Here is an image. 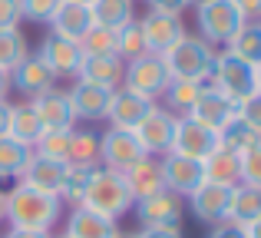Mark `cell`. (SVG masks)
<instances>
[{
    "label": "cell",
    "mask_w": 261,
    "mask_h": 238,
    "mask_svg": "<svg viewBox=\"0 0 261 238\" xmlns=\"http://www.w3.org/2000/svg\"><path fill=\"white\" fill-rule=\"evenodd\" d=\"M195 23L205 43L218 46V43H228L242 30L245 17L238 13V7L231 0H205V4H195Z\"/></svg>",
    "instance_id": "277c9868"
},
{
    "label": "cell",
    "mask_w": 261,
    "mask_h": 238,
    "mask_svg": "<svg viewBox=\"0 0 261 238\" xmlns=\"http://www.w3.org/2000/svg\"><path fill=\"white\" fill-rule=\"evenodd\" d=\"M133 208L139 215L142 228H182V199L169 189L136 202Z\"/></svg>",
    "instance_id": "8fae6325"
},
{
    "label": "cell",
    "mask_w": 261,
    "mask_h": 238,
    "mask_svg": "<svg viewBox=\"0 0 261 238\" xmlns=\"http://www.w3.org/2000/svg\"><path fill=\"white\" fill-rule=\"evenodd\" d=\"M7 122H10V103L0 99V136H7Z\"/></svg>",
    "instance_id": "c3c4849f"
},
{
    "label": "cell",
    "mask_w": 261,
    "mask_h": 238,
    "mask_svg": "<svg viewBox=\"0 0 261 238\" xmlns=\"http://www.w3.org/2000/svg\"><path fill=\"white\" fill-rule=\"evenodd\" d=\"M7 136L17 142H23V146L33 149V142L43 136V122L40 116L33 113L30 103H20V106H10V122H7Z\"/></svg>",
    "instance_id": "83f0119b"
},
{
    "label": "cell",
    "mask_w": 261,
    "mask_h": 238,
    "mask_svg": "<svg viewBox=\"0 0 261 238\" xmlns=\"http://www.w3.org/2000/svg\"><path fill=\"white\" fill-rule=\"evenodd\" d=\"M149 10H159V13H172V17H182V10H189L195 0H146Z\"/></svg>",
    "instance_id": "7bdbcfd3"
},
{
    "label": "cell",
    "mask_w": 261,
    "mask_h": 238,
    "mask_svg": "<svg viewBox=\"0 0 261 238\" xmlns=\"http://www.w3.org/2000/svg\"><path fill=\"white\" fill-rule=\"evenodd\" d=\"M116 53H119V60L122 63H129V60H139V57H146V37H142V27H139V20H129V23H122V27H116Z\"/></svg>",
    "instance_id": "4dcf8cb0"
},
{
    "label": "cell",
    "mask_w": 261,
    "mask_h": 238,
    "mask_svg": "<svg viewBox=\"0 0 261 238\" xmlns=\"http://www.w3.org/2000/svg\"><path fill=\"white\" fill-rule=\"evenodd\" d=\"M7 93H10V73L0 70V99H7Z\"/></svg>",
    "instance_id": "681fc988"
},
{
    "label": "cell",
    "mask_w": 261,
    "mask_h": 238,
    "mask_svg": "<svg viewBox=\"0 0 261 238\" xmlns=\"http://www.w3.org/2000/svg\"><path fill=\"white\" fill-rule=\"evenodd\" d=\"M53 238H66V235H53Z\"/></svg>",
    "instance_id": "11a10c76"
},
{
    "label": "cell",
    "mask_w": 261,
    "mask_h": 238,
    "mask_svg": "<svg viewBox=\"0 0 261 238\" xmlns=\"http://www.w3.org/2000/svg\"><path fill=\"white\" fill-rule=\"evenodd\" d=\"M109 96H113V90H102V86H93V83L76 80V83H73V90H70V103H73L76 119H89V122L106 119Z\"/></svg>",
    "instance_id": "cb8c5ba5"
},
{
    "label": "cell",
    "mask_w": 261,
    "mask_h": 238,
    "mask_svg": "<svg viewBox=\"0 0 261 238\" xmlns=\"http://www.w3.org/2000/svg\"><path fill=\"white\" fill-rule=\"evenodd\" d=\"M261 219V189H251V186H235L231 189V202H228V215L225 222L238 228H248L251 222Z\"/></svg>",
    "instance_id": "d4e9b609"
},
{
    "label": "cell",
    "mask_w": 261,
    "mask_h": 238,
    "mask_svg": "<svg viewBox=\"0 0 261 238\" xmlns=\"http://www.w3.org/2000/svg\"><path fill=\"white\" fill-rule=\"evenodd\" d=\"M57 7H60V0H20L23 20H33V23H46Z\"/></svg>",
    "instance_id": "ab89813d"
},
{
    "label": "cell",
    "mask_w": 261,
    "mask_h": 238,
    "mask_svg": "<svg viewBox=\"0 0 261 238\" xmlns=\"http://www.w3.org/2000/svg\"><path fill=\"white\" fill-rule=\"evenodd\" d=\"M63 179H66V162H57V159H40L33 155L30 166L23 169L20 182L30 189H40L46 195H60L63 192Z\"/></svg>",
    "instance_id": "603a6c76"
},
{
    "label": "cell",
    "mask_w": 261,
    "mask_h": 238,
    "mask_svg": "<svg viewBox=\"0 0 261 238\" xmlns=\"http://www.w3.org/2000/svg\"><path fill=\"white\" fill-rule=\"evenodd\" d=\"M218 149V133L208 126H202L192 116H178L175 119V136H172V149L169 152L175 155H189V159L202 162L205 155H212Z\"/></svg>",
    "instance_id": "ba28073f"
},
{
    "label": "cell",
    "mask_w": 261,
    "mask_h": 238,
    "mask_svg": "<svg viewBox=\"0 0 261 238\" xmlns=\"http://www.w3.org/2000/svg\"><path fill=\"white\" fill-rule=\"evenodd\" d=\"M155 103H149V99L136 96L133 90H126V86H119V90H113V96H109V110H106V119L113 129H136L142 122L149 110H152Z\"/></svg>",
    "instance_id": "2e32d148"
},
{
    "label": "cell",
    "mask_w": 261,
    "mask_h": 238,
    "mask_svg": "<svg viewBox=\"0 0 261 238\" xmlns=\"http://www.w3.org/2000/svg\"><path fill=\"white\" fill-rule=\"evenodd\" d=\"M208 238H248V235H245V228L231 225V222H218V225H212Z\"/></svg>",
    "instance_id": "ee69618b"
},
{
    "label": "cell",
    "mask_w": 261,
    "mask_h": 238,
    "mask_svg": "<svg viewBox=\"0 0 261 238\" xmlns=\"http://www.w3.org/2000/svg\"><path fill=\"white\" fill-rule=\"evenodd\" d=\"M70 139H73V129H43V136L33 142V155L66 162L70 159Z\"/></svg>",
    "instance_id": "1f68e13d"
},
{
    "label": "cell",
    "mask_w": 261,
    "mask_h": 238,
    "mask_svg": "<svg viewBox=\"0 0 261 238\" xmlns=\"http://www.w3.org/2000/svg\"><path fill=\"white\" fill-rule=\"evenodd\" d=\"M245 235H248V238H261V219H258V222H251V225L245 228Z\"/></svg>",
    "instance_id": "f907efd6"
},
{
    "label": "cell",
    "mask_w": 261,
    "mask_h": 238,
    "mask_svg": "<svg viewBox=\"0 0 261 238\" xmlns=\"http://www.w3.org/2000/svg\"><path fill=\"white\" fill-rule=\"evenodd\" d=\"M76 4H86V7H89V4H93V0H76Z\"/></svg>",
    "instance_id": "db71d44e"
},
{
    "label": "cell",
    "mask_w": 261,
    "mask_h": 238,
    "mask_svg": "<svg viewBox=\"0 0 261 238\" xmlns=\"http://www.w3.org/2000/svg\"><path fill=\"white\" fill-rule=\"evenodd\" d=\"M228 202H231V189L228 186H215V182H205L202 189L189 195V208L198 222L205 225H218L228 215Z\"/></svg>",
    "instance_id": "9a60e30c"
},
{
    "label": "cell",
    "mask_w": 261,
    "mask_h": 238,
    "mask_svg": "<svg viewBox=\"0 0 261 238\" xmlns=\"http://www.w3.org/2000/svg\"><path fill=\"white\" fill-rule=\"evenodd\" d=\"M208 80H212V86H215L222 96H228L235 106L258 90V86H255V66L242 63V60L231 57V53H218Z\"/></svg>",
    "instance_id": "8992f818"
},
{
    "label": "cell",
    "mask_w": 261,
    "mask_h": 238,
    "mask_svg": "<svg viewBox=\"0 0 261 238\" xmlns=\"http://www.w3.org/2000/svg\"><path fill=\"white\" fill-rule=\"evenodd\" d=\"M119 175H122V182H126L133 202H142V199H149V195H155V192L166 189V182H162V166H159L155 155L139 159L136 166H129L126 172H119Z\"/></svg>",
    "instance_id": "ac0fdd59"
},
{
    "label": "cell",
    "mask_w": 261,
    "mask_h": 238,
    "mask_svg": "<svg viewBox=\"0 0 261 238\" xmlns=\"http://www.w3.org/2000/svg\"><path fill=\"white\" fill-rule=\"evenodd\" d=\"M225 46H228L225 53L238 57L242 63H248V66H261V20H245L242 30H238Z\"/></svg>",
    "instance_id": "484cf974"
},
{
    "label": "cell",
    "mask_w": 261,
    "mask_h": 238,
    "mask_svg": "<svg viewBox=\"0 0 261 238\" xmlns=\"http://www.w3.org/2000/svg\"><path fill=\"white\" fill-rule=\"evenodd\" d=\"M218 50L212 43H205L202 37H189L185 33L175 46H169L162 53V63H166L169 76L172 80H192V83H205L212 76V66H215Z\"/></svg>",
    "instance_id": "7a4b0ae2"
},
{
    "label": "cell",
    "mask_w": 261,
    "mask_h": 238,
    "mask_svg": "<svg viewBox=\"0 0 261 238\" xmlns=\"http://www.w3.org/2000/svg\"><path fill=\"white\" fill-rule=\"evenodd\" d=\"M189 116H192V119H198L202 126H208V129H215V133H218L225 122L235 116V103H231L228 96H222L215 86L205 83V86H202V93H198V99H195V106L189 110Z\"/></svg>",
    "instance_id": "d6986e66"
},
{
    "label": "cell",
    "mask_w": 261,
    "mask_h": 238,
    "mask_svg": "<svg viewBox=\"0 0 261 238\" xmlns=\"http://www.w3.org/2000/svg\"><path fill=\"white\" fill-rule=\"evenodd\" d=\"M33 149L23 142L10 139V136H0V179H20L23 169L30 166Z\"/></svg>",
    "instance_id": "f1b7e54d"
},
{
    "label": "cell",
    "mask_w": 261,
    "mask_h": 238,
    "mask_svg": "<svg viewBox=\"0 0 261 238\" xmlns=\"http://www.w3.org/2000/svg\"><path fill=\"white\" fill-rule=\"evenodd\" d=\"M122 73H126V63L119 57H83L80 70H76V80L102 86V90H119Z\"/></svg>",
    "instance_id": "7402d4cb"
},
{
    "label": "cell",
    "mask_w": 261,
    "mask_h": 238,
    "mask_svg": "<svg viewBox=\"0 0 261 238\" xmlns=\"http://www.w3.org/2000/svg\"><path fill=\"white\" fill-rule=\"evenodd\" d=\"M238 186L261 189V139L238 152Z\"/></svg>",
    "instance_id": "74e56055"
},
{
    "label": "cell",
    "mask_w": 261,
    "mask_h": 238,
    "mask_svg": "<svg viewBox=\"0 0 261 238\" xmlns=\"http://www.w3.org/2000/svg\"><path fill=\"white\" fill-rule=\"evenodd\" d=\"M4 238H53L50 232H30V228H10Z\"/></svg>",
    "instance_id": "7dc6e473"
},
{
    "label": "cell",
    "mask_w": 261,
    "mask_h": 238,
    "mask_svg": "<svg viewBox=\"0 0 261 238\" xmlns=\"http://www.w3.org/2000/svg\"><path fill=\"white\" fill-rule=\"evenodd\" d=\"M66 166H99V136L89 129H73Z\"/></svg>",
    "instance_id": "d6a6232c"
},
{
    "label": "cell",
    "mask_w": 261,
    "mask_h": 238,
    "mask_svg": "<svg viewBox=\"0 0 261 238\" xmlns=\"http://www.w3.org/2000/svg\"><path fill=\"white\" fill-rule=\"evenodd\" d=\"M80 205L89 208V212L106 215V219H119L136 202H133V195H129V189H126V182H122L119 172L96 166L93 175H89V182H86V192H83V202H80Z\"/></svg>",
    "instance_id": "3957f363"
},
{
    "label": "cell",
    "mask_w": 261,
    "mask_h": 238,
    "mask_svg": "<svg viewBox=\"0 0 261 238\" xmlns=\"http://www.w3.org/2000/svg\"><path fill=\"white\" fill-rule=\"evenodd\" d=\"M205 83H192V80H172L166 90V103L169 113H178V116H189V110L195 106L198 93H202Z\"/></svg>",
    "instance_id": "836d02e7"
},
{
    "label": "cell",
    "mask_w": 261,
    "mask_h": 238,
    "mask_svg": "<svg viewBox=\"0 0 261 238\" xmlns=\"http://www.w3.org/2000/svg\"><path fill=\"white\" fill-rule=\"evenodd\" d=\"M169 83H172V76H169V70H166L159 53H146V57H139V60H129L126 73H122V86L133 90L136 96L149 99V103L166 96Z\"/></svg>",
    "instance_id": "5b68a950"
},
{
    "label": "cell",
    "mask_w": 261,
    "mask_h": 238,
    "mask_svg": "<svg viewBox=\"0 0 261 238\" xmlns=\"http://www.w3.org/2000/svg\"><path fill=\"white\" fill-rule=\"evenodd\" d=\"M30 53L27 46V37L20 33V27H10V30H0V70L10 73L20 60Z\"/></svg>",
    "instance_id": "8d00e7d4"
},
{
    "label": "cell",
    "mask_w": 261,
    "mask_h": 238,
    "mask_svg": "<svg viewBox=\"0 0 261 238\" xmlns=\"http://www.w3.org/2000/svg\"><path fill=\"white\" fill-rule=\"evenodd\" d=\"M258 139H261V136H258L251 126H245V122L238 119V113H235L228 122H225L222 129H218V146L231 149V152H242V149H248L251 142H258Z\"/></svg>",
    "instance_id": "e575fe53"
},
{
    "label": "cell",
    "mask_w": 261,
    "mask_h": 238,
    "mask_svg": "<svg viewBox=\"0 0 261 238\" xmlns=\"http://www.w3.org/2000/svg\"><path fill=\"white\" fill-rule=\"evenodd\" d=\"M245 20H261V0H231Z\"/></svg>",
    "instance_id": "f6af8a7d"
},
{
    "label": "cell",
    "mask_w": 261,
    "mask_h": 238,
    "mask_svg": "<svg viewBox=\"0 0 261 238\" xmlns=\"http://www.w3.org/2000/svg\"><path fill=\"white\" fill-rule=\"evenodd\" d=\"M53 83H57V76H53V70L43 63L40 53H27L10 70V86H17V90L30 99L40 96V93H46V90H53Z\"/></svg>",
    "instance_id": "4fadbf2b"
},
{
    "label": "cell",
    "mask_w": 261,
    "mask_h": 238,
    "mask_svg": "<svg viewBox=\"0 0 261 238\" xmlns=\"http://www.w3.org/2000/svg\"><path fill=\"white\" fill-rule=\"evenodd\" d=\"M96 166H66V179H63V192H60V202H70V205H80L86 192V182L93 175Z\"/></svg>",
    "instance_id": "f35d334b"
},
{
    "label": "cell",
    "mask_w": 261,
    "mask_h": 238,
    "mask_svg": "<svg viewBox=\"0 0 261 238\" xmlns=\"http://www.w3.org/2000/svg\"><path fill=\"white\" fill-rule=\"evenodd\" d=\"M63 215L60 195H46L40 189H30L23 182L4 192V219L10 228H30V232H50Z\"/></svg>",
    "instance_id": "6da1fadb"
},
{
    "label": "cell",
    "mask_w": 261,
    "mask_h": 238,
    "mask_svg": "<svg viewBox=\"0 0 261 238\" xmlns=\"http://www.w3.org/2000/svg\"><path fill=\"white\" fill-rule=\"evenodd\" d=\"M142 27V37H146V50L149 53H166L169 46H175L178 40L185 37V27L182 17H172V13H159V10H149L146 17L139 20Z\"/></svg>",
    "instance_id": "7c38bea8"
},
{
    "label": "cell",
    "mask_w": 261,
    "mask_h": 238,
    "mask_svg": "<svg viewBox=\"0 0 261 238\" xmlns=\"http://www.w3.org/2000/svg\"><path fill=\"white\" fill-rule=\"evenodd\" d=\"M159 166H162V182H166V189H169V192H175L178 199H189L195 189L205 186V166L198 159L166 152L159 159Z\"/></svg>",
    "instance_id": "9c48e42d"
},
{
    "label": "cell",
    "mask_w": 261,
    "mask_h": 238,
    "mask_svg": "<svg viewBox=\"0 0 261 238\" xmlns=\"http://www.w3.org/2000/svg\"><path fill=\"white\" fill-rule=\"evenodd\" d=\"M46 23H50L53 37H63V40L80 43L83 33L93 27V17H89V7L86 4H76V0H60V7L53 10V17L46 20Z\"/></svg>",
    "instance_id": "e0dca14e"
},
{
    "label": "cell",
    "mask_w": 261,
    "mask_h": 238,
    "mask_svg": "<svg viewBox=\"0 0 261 238\" xmlns=\"http://www.w3.org/2000/svg\"><path fill=\"white\" fill-rule=\"evenodd\" d=\"M89 17H93L96 27L116 30V27L129 23L136 17V10H133V0H93L89 4Z\"/></svg>",
    "instance_id": "f546056e"
},
{
    "label": "cell",
    "mask_w": 261,
    "mask_h": 238,
    "mask_svg": "<svg viewBox=\"0 0 261 238\" xmlns=\"http://www.w3.org/2000/svg\"><path fill=\"white\" fill-rule=\"evenodd\" d=\"M23 13H20V0H0V30L20 27Z\"/></svg>",
    "instance_id": "b9f144b4"
},
{
    "label": "cell",
    "mask_w": 261,
    "mask_h": 238,
    "mask_svg": "<svg viewBox=\"0 0 261 238\" xmlns=\"http://www.w3.org/2000/svg\"><path fill=\"white\" fill-rule=\"evenodd\" d=\"M235 113H238V119L245 122V126H251L255 133L261 136V93L255 90L248 99H242V103L235 106Z\"/></svg>",
    "instance_id": "60d3db41"
},
{
    "label": "cell",
    "mask_w": 261,
    "mask_h": 238,
    "mask_svg": "<svg viewBox=\"0 0 261 238\" xmlns=\"http://www.w3.org/2000/svg\"><path fill=\"white\" fill-rule=\"evenodd\" d=\"M80 50H83V57H119L116 53V30L93 23L80 40Z\"/></svg>",
    "instance_id": "d590c367"
},
{
    "label": "cell",
    "mask_w": 261,
    "mask_h": 238,
    "mask_svg": "<svg viewBox=\"0 0 261 238\" xmlns=\"http://www.w3.org/2000/svg\"><path fill=\"white\" fill-rule=\"evenodd\" d=\"M66 238H119V225L116 219H106L99 212H89L83 205H73L70 219H66Z\"/></svg>",
    "instance_id": "44dd1931"
},
{
    "label": "cell",
    "mask_w": 261,
    "mask_h": 238,
    "mask_svg": "<svg viewBox=\"0 0 261 238\" xmlns=\"http://www.w3.org/2000/svg\"><path fill=\"white\" fill-rule=\"evenodd\" d=\"M30 106L40 116V122H43V129H73L76 126V113H73L70 93L57 90V86L46 90V93H40V96H33Z\"/></svg>",
    "instance_id": "5bb4252c"
},
{
    "label": "cell",
    "mask_w": 261,
    "mask_h": 238,
    "mask_svg": "<svg viewBox=\"0 0 261 238\" xmlns=\"http://www.w3.org/2000/svg\"><path fill=\"white\" fill-rule=\"evenodd\" d=\"M40 57H43V63L53 70V76H76L80 70V60H83V50H80V43H73V40H63V37H43V43H40Z\"/></svg>",
    "instance_id": "ffe728a7"
},
{
    "label": "cell",
    "mask_w": 261,
    "mask_h": 238,
    "mask_svg": "<svg viewBox=\"0 0 261 238\" xmlns=\"http://www.w3.org/2000/svg\"><path fill=\"white\" fill-rule=\"evenodd\" d=\"M202 166H205V182L228 186V189L238 186V152L218 146L212 155H205V159H202Z\"/></svg>",
    "instance_id": "4316f807"
},
{
    "label": "cell",
    "mask_w": 261,
    "mask_h": 238,
    "mask_svg": "<svg viewBox=\"0 0 261 238\" xmlns=\"http://www.w3.org/2000/svg\"><path fill=\"white\" fill-rule=\"evenodd\" d=\"M175 113L162 110V106H152V110L142 116V122L133 129L139 146L146 149V155H166L172 149V136H175Z\"/></svg>",
    "instance_id": "30bf717a"
},
{
    "label": "cell",
    "mask_w": 261,
    "mask_h": 238,
    "mask_svg": "<svg viewBox=\"0 0 261 238\" xmlns=\"http://www.w3.org/2000/svg\"><path fill=\"white\" fill-rule=\"evenodd\" d=\"M139 159H146V149L139 146L133 129H106L99 136V162L102 169L113 172H126L129 166H136Z\"/></svg>",
    "instance_id": "52a82bcc"
},
{
    "label": "cell",
    "mask_w": 261,
    "mask_h": 238,
    "mask_svg": "<svg viewBox=\"0 0 261 238\" xmlns=\"http://www.w3.org/2000/svg\"><path fill=\"white\" fill-rule=\"evenodd\" d=\"M119 238H126V235H119ZM129 238H133V235H129Z\"/></svg>",
    "instance_id": "9f6ffc18"
},
{
    "label": "cell",
    "mask_w": 261,
    "mask_h": 238,
    "mask_svg": "<svg viewBox=\"0 0 261 238\" xmlns=\"http://www.w3.org/2000/svg\"><path fill=\"white\" fill-rule=\"evenodd\" d=\"M133 238H182V228H142Z\"/></svg>",
    "instance_id": "bcb514c9"
},
{
    "label": "cell",
    "mask_w": 261,
    "mask_h": 238,
    "mask_svg": "<svg viewBox=\"0 0 261 238\" xmlns=\"http://www.w3.org/2000/svg\"><path fill=\"white\" fill-rule=\"evenodd\" d=\"M0 222H4V192H0Z\"/></svg>",
    "instance_id": "f5cc1de1"
},
{
    "label": "cell",
    "mask_w": 261,
    "mask_h": 238,
    "mask_svg": "<svg viewBox=\"0 0 261 238\" xmlns=\"http://www.w3.org/2000/svg\"><path fill=\"white\" fill-rule=\"evenodd\" d=\"M255 86H258V93H261V66H255Z\"/></svg>",
    "instance_id": "816d5d0a"
}]
</instances>
